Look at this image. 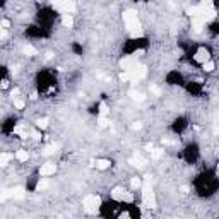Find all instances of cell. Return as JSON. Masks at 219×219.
Masks as SVG:
<instances>
[{"instance_id": "obj_18", "label": "cell", "mask_w": 219, "mask_h": 219, "mask_svg": "<svg viewBox=\"0 0 219 219\" xmlns=\"http://www.w3.org/2000/svg\"><path fill=\"white\" fill-rule=\"evenodd\" d=\"M22 50H24V53H26L27 57H35V55H36V48H33L31 45H26Z\"/></svg>"}, {"instance_id": "obj_25", "label": "cell", "mask_w": 219, "mask_h": 219, "mask_svg": "<svg viewBox=\"0 0 219 219\" xmlns=\"http://www.w3.org/2000/svg\"><path fill=\"white\" fill-rule=\"evenodd\" d=\"M14 106H16V108H19V110H22V108H24V101H22V99L14 98Z\"/></svg>"}, {"instance_id": "obj_1", "label": "cell", "mask_w": 219, "mask_h": 219, "mask_svg": "<svg viewBox=\"0 0 219 219\" xmlns=\"http://www.w3.org/2000/svg\"><path fill=\"white\" fill-rule=\"evenodd\" d=\"M123 21L127 24V29L130 31V36L132 38H137V36H142L141 29V24H139V19H137V14L133 12V10H125L123 12Z\"/></svg>"}, {"instance_id": "obj_13", "label": "cell", "mask_w": 219, "mask_h": 219, "mask_svg": "<svg viewBox=\"0 0 219 219\" xmlns=\"http://www.w3.org/2000/svg\"><path fill=\"white\" fill-rule=\"evenodd\" d=\"M62 24H64L65 27H72L74 26L72 16H70V14H64V16H62Z\"/></svg>"}, {"instance_id": "obj_14", "label": "cell", "mask_w": 219, "mask_h": 219, "mask_svg": "<svg viewBox=\"0 0 219 219\" xmlns=\"http://www.w3.org/2000/svg\"><path fill=\"white\" fill-rule=\"evenodd\" d=\"M16 159H17V161H27V159H29V152L24 149L17 151V152H16Z\"/></svg>"}, {"instance_id": "obj_11", "label": "cell", "mask_w": 219, "mask_h": 219, "mask_svg": "<svg viewBox=\"0 0 219 219\" xmlns=\"http://www.w3.org/2000/svg\"><path fill=\"white\" fill-rule=\"evenodd\" d=\"M195 60L200 62V64L207 62V60H209V52H207V50H204V48H202V50H199L197 55H195Z\"/></svg>"}, {"instance_id": "obj_27", "label": "cell", "mask_w": 219, "mask_h": 219, "mask_svg": "<svg viewBox=\"0 0 219 219\" xmlns=\"http://www.w3.org/2000/svg\"><path fill=\"white\" fill-rule=\"evenodd\" d=\"M108 113V108H106V104L104 103H101L99 104V115H106Z\"/></svg>"}, {"instance_id": "obj_32", "label": "cell", "mask_w": 219, "mask_h": 219, "mask_svg": "<svg viewBox=\"0 0 219 219\" xmlns=\"http://www.w3.org/2000/svg\"><path fill=\"white\" fill-rule=\"evenodd\" d=\"M141 127H142L141 123H133V125H132V129H133V130H139V129H141Z\"/></svg>"}, {"instance_id": "obj_19", "label": "cell", "mask_w": 219, "mask_h": 219, "mask_svg": "<svg viewBox=\"0 0 219 219\" xmlns=\"http://www.w3.org/2000/svg\"><path fill=\"white\" fill-rule=\"evenodd\" d=\"M204 70H206V72H212V70H214V62H210V60L204 62Z\"/></svg>"}, {"instance_id": "obj_24", "label": "cell", "mask_w": 219, "mask_h": 219, "mask_svg": "<svg viewBox=\"0 0 219 219\" xmlns=\"http://www.w3.org/2000/svg\"><path fill=\"white\" fill-rule=\"evenodd\" d=\"M151 156H152L154 159H159L161 156H163V151H161V149H152V151H151Z\"/></svg>"}, {"instance_id": "obj_5", "label": "cell", "mask_w": 219, "mask_h": 219, "mask_svg": "<svg viewBox=\"0 0 219 219\" xmlns=\"http://www.w3.org/2000/svg\"><path fill=\"white\" fill-rule=\"evenodd\" d=\"M52 4L64 14H70L75 9V0H52Z\"/></svg>"}, {"instance_id": "obj_15", "label": "cell", "mask_w": 219, "mask_h": 219, "mask_svg": "<svg viewBox=\"0 0 219 219\" xmlns=\"http://www.w3.org/2000/svg\"><path fill=\"white\" fill-rule=\"evenodd\" d=\"M96 168L101 170V171H103V170H108V168H110V161H108V159H98V161H96Z\"/></svg>"}, {"instance_id": "obj_22", "label": "cell", "mask_w": 219, "mask_h": 219, "mask_svg": "<svg viewBox=\"0 0 219 219\" xmlns=\"http://www.w3.org/2000/svg\"><path fill=\"white\" fill-rule=\"evenodd\" d=\"M98 123H99V127H101V129H104V127L108 125L106 115H99V120H98Z\"/></svg>"}, {"instance_id": "obj_8", "label": "cell", "mask_w": 219, "mask_h": 219, "mask_svg": "<svg viewBox=\"0 0 219 219\" xmlns=\"http://www.w3.org/2000/svg\"><path fill=\"white\" fill-rule=\"evenodd\" d=\"M14 133H17V135H21L22 139H27V135L31 133V130L27 129V125H17V127L14 129Z\"/></svg>"}, {"instance_id": "obj_16", "label": "cell", "mask_w": 219, "mask_h": 219, "mask_svg": "<svg viewBox=\"0 0 219 219\" xmlns=\"http://www.w3.org/2000/svg\"><path fill=\"white\" fill-rule=\"evenodd\" d=\"M130 164H132V166H146V159H142L141 156H137V158H132L130 159Z\"/></svg>"}, {"instance_id": "obj_2", "label": "cell", "mask_w": 219, "mask_h": 219, "mask_svg": "<svg viewBox=\"0 0 219 219\" xmlns=\"http://www.w3.org/2000/svg\"><path fill=\"white\" fill-rule=\"evenodd\" d=\"M142 187V202L147 209H154L156 207V195L152 192V187H151V176H144V183L141 185Z\"/></svg>"}, {"instance_id": "obj_30", "label": "cell", "mask_w": 219, "mask_h": 219, "mask_svg": "<svg viewBox=\"0 0 219 219\" xmlns=\"http://www.w3.org/2000/svg\"><path fill=\"white\" fill-rule=\"evenodd\" d=\"M31 135H33V139H36V141L41 139V133H39V132H31Z\"/></svg>"}, {"instance_id": "obj_20", "label": "cell", "mask_w": 219, "mask_h": 219, "mask_svg": "<svg viewBox=\"0 0 219 219\" xmlns=\"http://www.w3.org/2000/svg\"><path fill=\"white\" fill-rule=\"evenodd\" d=\"M130 185H132V188H141V185H142V180L141 178H132V181H130Z\"/></svg>"}, {"instance_id": "obj_6", "label": "cell", "mask_w": 219, "mask_h": 219, "mask_svg": "<svg viewBox=\"0 0 219 219\" xmlns=\"http://www.w3.org/2000/svg\"><path fill=\"white\" fill-rule=\"evenodd\" d=\"M111 197L115 199V200H120V202H132L133 200V197H132V193H129V192H125L122 187H116V188H113V192H111Z\"/></svg>"}, {"instance_id": "obj_4", "label": "cell", "mask_w": 219, "mask_h": 219, "mask_svg": "<svg viewBox=\"0 0 219 219\" xmlns=\"http://www.w3.org/2000/svg\"><path fill=\"white\" fill-rule=\"evenodd\" d=\"M82 206H84L86 212L96 214V210L99 209V206H101V199H99L98 195H87V197L84 199V202H82Z\"/></svg>"}, {"instance_id": "obj_9", "label": "cell", "mask_w": 219, "mask_h": 219, "mask_svg": "<svg viewBox=\"0 0 219 219\" xmlns=\"http://www.w3.org/2000/svg\"><path fill=\"white\" fill-rule=\"evenodd\" d=\"M204 24H206V21H204L202 17H193L192 19V27H193L195 33H200L202 27H204Z\"/></svg>"}, {"instance_id": "obj_26", "label": "cell", "mask_w": 219, "mask_h": 219, "mask_svg": "<svg viewBox=\"0 0 219 219\" xmlns=\"http://www.w3.org/2000/svg\"><path fill=\"white\" fill-rule=\"evenodd\" d=\"M48 187V181L46 180H39V183H38V187H36V188L38 190H43V188H46Z\"/></svg>"}, {"instance_id": "obj_23", "label": "cell", "mask_w": 219, "mask_h": 219, "mask_svg": "<svg viewBox=\"0 0 219 219\" xmlns=\"http://www.w3.org/2000/svg\"><path fill=\"white\" fill-rule=\"evenodd\" d=\"M36 125H38L39 129H46L48 127V118H39V120L36 122Z\"/></svg>"}, {"instance_id": "obj_10", "label": "cell", "mask_w": 219, "mask_h": 219, "mask_svg": "<svg viewBox=\"0 0 219 219\" xmlns=\"http://www.w3.org/2000/svg\"><path fill=\"white\" fill-rule=\"evenodd\" d=\"M135 64H137V62H135V58H130V57H127V58H123V60L120 62V67H122L123 70H129V69H132Z\"/></svg>"}, {"instance_id": "obj_31", "label": "cell", "mask_w": 219, "mask_h": 219, "mask_svg": "<svg viewBox=\"0 0 219 219\" xmlns=\"http://www.w3.org/2000/svg\"><path fill=\"white\" fill-rule=\"evenodd\" d=\"M130 216H132V214H130V212H122V214H120V219H129L130 217Z\"/></svg>"}, {"instance_id": "obj_21", "label": "cell", "mask_w": 219, "mask_h": 219, "mask_svg": "<svg viewBox=\"0 0 219 219\" xmlns=\"http://www.w3.org/2000/svg\"><path fill=\"white\" fill-rule=\"evenodd\" d=\"M57 149H58V146H50V147H46V149L43 151V154L50 156V154H53V152H57Z\"/></svg>"}, {"instance_id": "obj_17", "label": "cell", "mask_w": 219, "mask_h": 219, "mask_svg": "<svg viewBox=\"0 0 219 219\" xmlns=\"http://www.w3.org/2000/svg\"><path fill=\"white\" fill-rule=\"evenodd\" d=\"M129 94H130V98H132L133 101H139V103H141V101H144V94H142V93H139V91H130Z\"/></svg>"}, {"instance_id": "obj_35", "label": "cell", "mask_w": 219, "mask_h": 219, "mask_svg": "<svg viewBox=\"0 0 219 219\" xmlns=\"http://www.w3.org/2000/svg\"><path fill=\"white\" fill-rule=\"evenodd\" d=\"M202 4H206V5H210V4H212V0H204Z\"/></svg>"}, {"instance_id": "obj_29", "label": "cell", "mask_w": 219, "mask_h": 219, "mask_svg": "<svg viewBox=\"0 0 219 219\" xmlns=\"http://www.w3.org/2000/svg\"><path fill=\"white\" fill-rule=\"evenodd\" d=\"M0 26H2V27H4V29H5V27H9V26H10V21H7V19H4Z\"/></svg>"}, {"instance_id": "obj_3", "label": "cell", "mask_w": 219, "mask_h": 219, "mask_svg": "<svg viewBox=\"0 0 219 219\" xmlns=\"http://www.w3.org/2000/svg\"><path fill=\"white\" fill-rule=\"evenodd\" d=\"M146 74H147L146 65H139V64H135L132 69L125 70V72L120 75V79H122V81H135V82H137V81H141V79L146 77Z\"/></svg>"}, {"instance_id": "obj_12", "label": "cell", "mask_w": 219, "mask_h": 219, "mask_svg": "<svg viewBox=\"0 0 219 219\" xmlns=\"http://www.w3.org/2000/svg\"><path fill=\"white\" fill-rule=\"evenodd\" d=\"M10 159H12V154H7V152H2L0 154V168L7 166L10 163Z\"/></svg>"}, {"instance_id": "obj_28", "label": "cell", "mask_w": 219, "mask_h": 219, "mask_svg": "<svg viewBox=\"0 0 219 219\" xmlns=\"http://www.w3.org/2000/svg\"><path fill=\"white\" fill-rule=\"evenodd\" d=\"M149 89H151V93H152V94H159V93H161V91H159V87H158V86H151Z\"/></svg>"}, {"instance_id": "obj_7", "label": "cell", "mask_w": 219, "mask_h": 219, "mask_svg": "<svg viewBox=\"0 0 219 219\" xmlns=\"http://www.w3.org/2000/svg\"><path fill=\"white\" fill-rule=\"evenodd\" d=\"M57 171V164L53 163H46L41 166V170H39V175L41 176H50V175H55Z\"/></svg>"}, {"instance_id": "obj_33", "label": "cell", "mask_w": 219, "mask_h": 219, "mask_svg": "<svg viewBox=\"0 0 219 219\" xmlns=\"http://www.w3.org/2000/svg\"><path fill=\"white\" fill-rule=\"evenodd\" d=\"M4 36H5V29L0 26V38H4Z\"/></svg>"}, {"instance_id": "obj_34", "label": "cell", "mask_w": 219, "mask_h": 219, "mask_svg": "<svg viewBox=\"0 0 219 219\" xmlns=\"http://www.w3.org/2000/svg\"><path fill=\"white\" fill-rule=\"evenodd\" d=\"M181 192L187 193V192H188V187H185V185H183V187H181Z\"/></svg>"}]
</instances>
